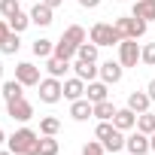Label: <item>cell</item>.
<instances>
[{"mask_svg": "<svg viewBox=\"0 0 155 155\" xmlns=\"http://www.w3.org/2000/svg\"><path fill=\"white\" fill-rule=\"evenodd\" d=\"M40 137L43 134H37L31 128H18L12 137H6V143H9V152H15V155H40Z\"/></svg>", "mask_w": 155, "mask_h": 155, "instance_id": "obj_1", "label": "cell"}, {"mask_svg": "<svg viewBox=\"0 0 155 155\" xmlns=\"http://www.w3.org/2000/svg\"><path fill=\"white\" fill-rule=\"evenodd\" d=\"M113 25L125 40H140V37H146V28H149V21H143L137 15H119Z\"/></svg>", "mask_w": 155, "mask_h": 155, "instance_id": "obj_2", "label": "cell"}, {"mask_svg": "<svg viewBox=\"0 0 155 155\" xmlns=\"http://www.w3.org/2000/svg\"><path fill=\"white\" fill-rule=\"evenodd\" d=\"M88 40H91V43H97V46H119L125 37L116 31V25H110V21H97V25H91Z\"/></svg>", "mask_w": 155, "mask_h": 155, "instance_id": "obj_3", "label": "cell"}, {"mask_svg": "<svg viewBox=\"0 0 155 155\" xmlns=\"http://www.w3.org/2000/svg\"><path fill=\"white\" fill-rule=\"evenodd\" d=\"M40 101L43 104H58L61 97H64V82L61 79H55V76H46V79H40Z\"/></svg>", "mask_w": 155, "mask_h": 155, "instance_id": "obj_4", "label": "cell"}, {"mask_svg": "<svg viewBox=\"0 0 155 155\" xmlns=\"http://www.w3.org/2000/svg\"><path fill=\"white\" fill-rule=\"evenodd\" d=\"M140 55H143V49L137 46V40H122L119 43V64L122 67H137Z\"/></svg>", "mask_w": 155, "mask_h": 155, "instance_id": "obj_5", "label": "cell"}, {"mask_svg": "<svg viewBox=\"0 0 155 155\" xmlns=\"http://www.w3.org/2000/svg\"><path fill=\"white\" fill-rule=\"evenodd\" d=\"M15 79L28 88V85H40V67L37 64H31V61H21V64H15Z\"/></svg>", "mask_w": 155, "mask_h": 155, "instance_id": "obj_6", "label": "cell"}, {"mask_svg": "<svg viewBox=\"0 0 155 155\" xmlns=\"http://www.w3.org/2000/svg\"><path fill=\"white\" fill-rule=\"evenodd\" d=\"M6 113H9V119H15V122H31V119H34V107H31L25 97L9 101V104H6Z\"/></svg>", "mask_w": 155, "mask_h": 155, "instance_id": "obj_7", "label": "cell"}, {"mask_svg": "<svg viewBox=\"0 0 155 155\" xmlns=\"http://www.w3.org/2000/svg\"><path fill=\"white\" fill-rule=\"evenodd\" d=\"M125 149H128L131 155H146V152H152V149H149V134L134 131L131 137H125Z\"/></svg>", "mask_w": 155, "mask_h": 155, "instance_id": "obj_8", "label": "cell"}, {"mask_svg": "<svg viewBox=\"0 0 155 155\" xmlns=\"http://www.w3.org/2000/svg\"><path fill=\"white\" fill-rule=\"evenodd\" d=\"M122 76H125V67H122L119 61H104V64H101V79H104L107 85L122 82Z\"/></svg>", "mask_w": 155, "mask_h": 155, "instance_id": "obj_9", "label": "cell"}, {"mask_svg": "<svg viewBox=\"0 0 155 155\" xmlns=\"http://www.w3.org/2000/svg\"><path fill=\"white\" fill-rule=\"evenodd\" d=\"M70 116H73L76 122H88V119L94 116V104H91L88 97H79V101H70Z\"/></svg>", "mask_w": 155, "mask_h": 155, "instance_id": "obj_10", "label": "cell"}, {"mask_svg": "<svg viewBox=\"0 0 155 155\" xmlns=\"http://www.w3.org/2000/svg\"><path fill=\"white\" fill-rule=\"evenodd\" d=\"M73 73L79 76L82 82H91L94 76H101V67H97V61H82V58H76V64H73Z\"/></svg>", "mask_w": 155, "mask_h": 155, "instance_id": "obj_11", "label": "cell"}, {"mask_svg": "<svg viewBox=\"0 0 155 155\" xmlns=\"http://www.w3.org/2000/svg\"><path fill=\"white\" fill-rule=\"evenodd\" d=\"M113 125H116L119 131H131V128H137V113H134L131 107H122V110H116Z\"/></svg>", "mask_w": 155, "mask_h": 155, "instance_id": "obj_12", "label": "cell"}, {"mask_svg": "<svg viewBox=\"0 0 155 155\" xmlns=\"http://www.w3.org/2000/svg\"><path fill=\"white\" fill-rule=\"evenodd\" d=\"M52 12H55V9H52V6H46L43 0H40V3L31 9V21H34V25H40V28H49V25L55 21V18H52Z\"/></svg>", "mask_w": 155, "mask_h": 155, "instance_id": "obj_13", "label": "cell"}, {"mask_svg": "<svg viewBox=\"0 0 155 155\" xmlns=\"http://www.w3.org/2000/svg\"><path fill=\"white\" fill-rule=\"evenodd\" d=\"M85 97H88L91 104H101V101H107V97H110V88H107V82H97V79H91V82L85 85Z\"/></svg>", "mask_w": 155, "mask_h": 155, "instance_id": "obj_14", "label": "cell"}, {"mask_svg": "<svg viewBox=\"0 0 155 155\" xmlns=\"http://www.w3.org/2000/svg\"><path fill=\"white\" fill-rule=\"evenodd\" d=\"M85 94V82L79 79V76H73V79H64V97L67 101H79Z\"/></svg>", "mask_w": 155, "mask_h": 155, "instance_id": "obj_15", "label": "cell"}, {"mask_svg": "<svg viewBox=\"0 0 155 155\" xmlns=\"http://www.w3.org/2000/svg\"><path fill=\"white\" fill-rule=\"evenodd\" d=\"M149 104H152V97H149V91H131L128 94V107L140 116V113H146L149 110Z\"/></svg>", "mask_w": 155, "mask_h": 155, "instance_id": "obj_16", "label": "cell"}, {"mask_svg": "<svg viewBox=\"0 0 155 155\" xmlns=\"http://www.w3.org/2000/svg\"><path fill=\"white\" fill-rule=\"evenodd\" d=\"M131 15H137L143 21H155V0H137L134 9H131Z\"/></svg>", "mask_w": 155, "mask_h": 155, "instance_id": "obj_17", "label": "cell"}, {"mask_svg": "<svg viewBox=\"0 0 155 155\" xmlns=\"http://www.w3.org/2000/svg\"><path fill=\"white\" fill-rule=\"evenodd\" d=\"M18 97H25V85L18 79H6L3 82V101L9 104V101H18Z\"/></svg>", "mask_w": 155, "mask_h": 155, "instance_id": "obj_18", "label": "cell"}, {"mask_svg": "<svg viewBox=\"0 0 155 155\" xmlns=\"http://www.w3.org/2000/svg\"><path fill=\"white\" fill-rule=\"evenodd\" d=\"M116 104L107 97V101H101V104H94V119H101V122H113V116H116Z\"/></svg>", "mask_w": 155, "mask_h": 155, "instance_id": "obj_19", "label": "cell"}, {"mask_svg": "<svg viewBox=\"0 0 155 155\" xmlns=\"http://www.w3.org/2000/svg\"><path fill=\"white\" fill-rule=\"evenodd\" d=\"M76 52H79V49H76L73 43H67V40H58L52 55H55V58H61V61H73V58H76Z\"/></svg>", "mask_w": 155, "mask_h": 155, "instance_id": "obj_20", "label": "cell"}, {"mask_svg": "<svg viewBox=\"0 0 155 155\" xmlns=\"http://www.w3.org/2000/svg\"><path fill=\"white\" fill-rule=\"evenodd\" d=\"M6 21H9V31H15V34H21V31H28V28L34 25V21H31V12H21V9H18L12 18H6Z\"/></svg>", "mask_w": 155, "mask_h": 155, "instance_id": "obj_21", "label": "cell"}, {"mask_svg": "<svg viewBox=\"0 0 155 155\" xmlns=\"http://www.w3.org/2000/svg\"><path fill=\"white\" fill-rule=\"evenodd\" d=\"M61 40H67V43H73L76 49H79V46H82V43L88 40V37H85V31H82L79 25H70V28H67V31L61 34Z\"/></svg>", "mask_w": 155, "mask_h": 155, "instance_id": "obj_22", "label": "cell"}, {"mask_svg": "<svg viewBox=\"0 0 155 155\" xmlns=\"http://www.w3.org/2000/svg\"><path fill=\"white\" fill-rule=\"evenodd\" d=\"M46 70H49V76L61 79V76H64V73L70 70V61H61V58H55V55H52V58L46 61Z\"/></svg>", "mask_w": 155, "mask_h": 155, "instance_id": "obj_23", "label": "cell"}, {"mask_svg": "<svg viewBox=\"0 0 155 155\" xmlns=\"http://www.w3.org/2000/svg\"><path fill=\"white\" fill-rule=\"evenodd\" d=\"M18 49H21V40H18L15 31H9V34L3 37V43H0V52H3V55H15Z\"/></svg>", "mask_w": 155, "mask_h": 155, "instance_id": "obj_24", "label": "cell"}, {"mask_svg": "<svg viewBox=\"0 0 155 155\" xmlns=\"http://www.w3.org/2000/svg\"><path fill=\"white\" fill-rule=\"evenodd\" d=\"M34 55L37 58H52V52H55V43L52 40H46V37H40V40H34Z\"/></svg>", "mask_w": 155, "mask_h": 155, "instance_id": "obj_25", "label": "cell"}, {"mask_svg": "<svg viewBox=\"0 0 155 155\" xmlns=\"http://www.w3.org/2000/svg\"><path fill=\"white\" fill-rule=\"evenodd\" d=\"M104 149H107L110 155H116L119 149H125V131H119V128H116V131H113V137H110V140H104Z\"/></svg>", "mask_w": 155, "mask_h": 155, "instance_id": "obj_26", "label": "cell"}, {"mask_svg": "<svg viewBox=\"0 0 155 155\" xmlns=\"http://www.w3.org/2000/svg\"><path fill=\"white\" fill-rule=\"evenodd\" d=\"M61 131V122L55 119V116H43L40 119V134H46V137H55Z\"/></svg>", "mask_w": 155, "mask_h": 155, "instance_id": "obj_27", "label": "cell"}, {"mask_svg": "<svg viewBox=\"0 0 155 155\" xmlns=\"http://www.w3.org/2000/svg\"><path fill=\"white\" fill-rule=\"evenodd\" d=\"M137 131H143V134H155V113H140L137 116Z\"/></svg>", "mask_w": 155, "mask_h": 155, "instance_id": "obj_28", "label": "cell"}, {"mask_svg": "<svg viewBox=\"0 0 155 155\" xmlns=\"http://www.w3.org/2000/svg\"><path fill=\"white\" fill-rule=\"evenodd\" d=\"M97 43H91V40H85L82 46H79V52H76V58H82V61H97Z\"/></svg>", "mask_w": 155, "mask_h": 155, "instance_id": "obj_29", "label": "cell"}, {"mask_svg": "<svg viewBox=\"0 0 155 155\" xmlns=\"http://www.w3.org/2000/svg\"><path fill=\"white\" fill-rule=\"evenodd\" d=\"M58 149H61V146H58L55 137H46V134L40 137V155H58Z\"/></svg>", "mask_w": 155, "mask_h": 155, "instance_id": "obj_30", "label": "cell"}, {"mask_svg": "<svg viewBox=\"0 0 155 155\" xmlns=\"http://www.w3.org/2000/svg\"><path fill=\"white\" fill-rule=\"evenodd\" d=\"M18 9H21L18 0H0V15H3V18H12Z\"/></svg>", "mask_w": 155, "mask_h": 155, "instance_id": "obj_31", "label": "cell"}, {"mask_svg": "<svg viewBox=\"0 0 155 155\" xmlns=\"http://www.w3.org/2000/svg\"><path fill=\"white\" fill-rule=\"evenodd\" d=\"M140 61H143V64H149V67H155V43H146V46H143Z\"/></svg>", "mask_w": 155, "mask_h": 155, "instance_id": "obj_32", "label": "cell"}, {"mask_svg": "<svg viewBox=\"0 0 155 155\" xmlns=\"http://www.w3.org/2000/svg\"><path fill=\"white\" fill-rule=\"evenodd\" d=\"M82 155H107V149H104V143H101V140H91V143H85Z\"/></svg>", "mask_w": 155, "mask_h": 155, "instance_id": "obj_33", "label": "cell"}, {"mask_svg": "<svg viewBox=\"0 0 155 155\" xmlns=\"http://www.w3.org/2000/svg\"><path fill=\"white\" fill-rule=\"evenodd\" d=\"M79 6H82V9H97L101 0H79Z\"/></svg>", "mask_w": 155, "mask_h": 155, "instance_id": "obj_34", "label": "cell"}, {"mask_svg": "<svg viewBox=\"0 0 155 155\" xmlns=\"http://www.w3.org/2000/svg\"><path fill=\"white\" fill-rule=\"evenodd\" d=\"M9 34V21H3V18H0V43H3V37Z\"/></svg>", "mask_w": 155, "mask_h": 155, "instance_id": "obj_35", "label": "cell"}, {"mask_svg": "<svg viewBox=\"0 0 155 155\" xmlns=\"http://www.w3.org/2000/svg\"><path fill=\"white\" fill-rule=\"evenodd\" d=\"M43 3H46V6H52V9H58V6L64 3V0H43Z\"/></svg>", "mask_w": 155, "mask_h": 155, "instance_id": "obj_36", "label": "cell"}, {"mask_svg": "<svg viewBox=\"0 0 155 155\" xmlns=\"http://www.w3.org/2000/svg\"><path fill=\"white\" fill-rule=\"evenodd\" d=\"M146 91H149V97H152V101H155V79H152V82H149V85H146Z\"/></svg>", "mask_w": 155, "mask_h": 155, "instance_id": "obj_37", "label": "cell"}, {"mask_svg": "<svg viewBox=\"0 0 155 155\" xmlns=\"http://www.w3.org/2000/svg\"><path fill=\"white\" fill-rule=\"evenodd\" d=\"M149 149L155 152V134H149Z\"/></svg>", "mask_w": 155, "mask_h": 155, "instance_id": "obj_38", "label": "cell"}, {"mask_svg": "<svg viewBox=\"0 0 155 155\" xmlns=\"http://www.w3.org/2000/svg\"><path fill=\"white\" fill-rule=\"evenodd\" d=\"M3 140H6V134H3V128H0V143H3Z\"/></svg>", "mask_w": 155, "mask_h": 155, "instance_id": "obj_39", "label": "cell"}, {"mask_svg": "<svg viewBox=\"0 0 155 155\" xmlns=\"http://www.w3.org/2000/svg\"><path fill=\"white\" fill-rule=\"evenodd\" d=\"M0 79H3V61H0Z\"/></svg>", "mask_w": 155, "mask_h": 155, "instance_id": "obj_40", "label": "cell"}, {"mask_svg": "<svg viewBox=\"0 0 155 155\" xmlns=\"http://www.w3.org/2000/svg\"><path fill=\"white\" fill-rule=\"evenodd\" d=\"M0 155H15V152H9V149H6V152H0Z\"/></svg>", "mask_w": 155, "mask_h": 155, "instance_id": "obj_41", "label": "cell"}, {"mask_svg": "<svg viewBox=\"0 0 155 155\" xmlns=\"http://www.w3.org/2000/svg\"><path fill=\"white\" fill-rule=\"evenodd\" d=\"M116 3H125V0H116Z\"/></svg>", "mask_w": 155, "mask_h": 155, "instance_id": "obj_42", "label": "cell"}]
</instances>
